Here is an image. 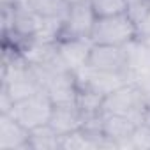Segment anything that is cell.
Segmentation results:
<instances>
[{"mask_svg": "<svg viewBox=\"0 0 150 150\" xmlns=\"http://www.w3.org/2000/svg\"><path fill=\"white\" fill-rule=\"evenodd\" d=\"M138 39V27L129 13H122L117 16L97 18L90 41L96 44H113V46H127Z\"/></svg>", "mask_w": 150, "mask_h": 150, "instance_id": "cell-1", "label": "cell"}, {"mask_svg": "<svg viewBox=\"0 0 150 150\" xmlns=\"http://www.w3.org/2000/svg\"><path fill=\"white\" fill-rule=\"evenodd\" d=\"M146 108L145 99L141 96L139 87L134 81H129L117 88L115 92L108 94L103 103V113H113L131 118L136 125L141 124L143 110Z\"/></svg>", "mask_w": 150, "mask_h": 150, "instance_id": "cell-2", "label": "cell"}, {"mask_svg": "<svg viewBox=\"0 0 150 150\" xmlns=\"http://www.w3.org/2000/svg\"><path fill=\"white\" fill-rule=\"evenodd\" d=\"M53 108H55V104L51 103L50 96L44 90H41L32 97H27L23 101L14 103L9 108V111H6V113L13 115L23 127L32 131L35 127L50 124Z\"/></svg>", "mask_w": 150, "mask_h": 150, "instance_id": "cell-3", "label": "cell"}, {"mask_svg": "<svg viewBox=\"0 0 150 150\" xmlns=\"http://www.w3.org/2000/svg\"><path fill=\"white\" fill-rule=\"evenodd\" d=\"M96 20H97V16L90 6V0L69 4L67 14L62 21L58 41H64V39H90Z\"/></svg>", "mask_w": 150, "mask_h": 150, "instance_id": "cell-4", "label": "cell"}, {"mask_svg": "<svg viewBox=\"0 0 150 150\" xmlns=\"http://www.w3.org/2000/svg\"><path fill=\"white\" fill-rule=\"evenodd\" d=\"M88 67L97 71L108 72H127V50L125 46H113V44H96L92 42L90 55H88Z\"/></svg>", "mask_w": 150, "mask_h": 150, "instance_id": "cell-5", "label": "cell"}, {"mask_svg": "<svg viewBox=\"0 0 150 150\" xmlns=\"http://www.w3.org/2000/svg\"><path fill=\"white\" fill-rule=\"evenodd\" d=\"M30 148V131L23 127L13 115L0 113V150Z\"/></svg>", "mask_w": 150, "mask_h": 150, "instance_id": "cell-6", "label": "cell"}, {"mask_svg": "<svg viewBox=\"0 0 150 150\" xmlns=\"http://www.w3.org/2000/svg\"><path fill=\"white\" fill-rule=\"evenodd\" d=\"M92 41L90 39H64L57 42V51L62 64L74 74L87 65L90 55Z\"/></svg>", "mask_w": 150, "mask_h": 150, "instance_id": "cell-7", "label": "cell"}, {"mask_svg": "<svg viewBox=\"0 0 150 150\" xmlns=\"http://www.w3.org/2000/svg\"><path fill=\"white\" fill-rule=\"evenodd\" d=\"M50 125L60 134L65 136L69 132H74L85 125V115L80 111V108L76 104L72 106H55L51 118H50Z\"/></svg>", "mask_w": 150, "mask_h": 150, "instance_id": "cell-8", "label": "cell"}, {"mask_svg": "<svg viewBox=\"0 0 150 150\" xmlns=\"http://www.w3.org/2000/svg\"><path fill=\"white\" fill-rule=\"evenodd\" d=\"M62 136L50 125H41L30 131V150H57L60 148Z\"/></svg>", "mask_w": 150, "mask_h": 150, "instance_id": "cell-9", "label": "cell"}, {"mask_svg": "<svg viewBox=\"0 0 150 150\" xmlns=\"http://www.w3.org/2000/svg\"><path fill=\"white\" fill-rule=\"evenodd\" d=\"M20 6L30 7L39 16L60 18V20L65 18L67 9H69V2H67V0H25V2L20 4Z\"/></svg>", "mask_w": 150, "mask_h": 150, "instance_id": "cell-10", "label": "cell"}, {"mask_svg": "<svg viewBox=\"0 0 150 150\" xmlns=\"http://www.w3.org/2000/svg\"><path fill=\"white\" fill-rule=\"evenodd\" d=\"M90 6L97 18L117 16V14L127 13V9H129L125 0H90Z\"/></svg>", "mask_w": 150, "mask_h": 150, "instance_id": "cell-11", "label": "cell"}, {"mask_svg": "<svg viewBox=\"0 0 150 150\" xmlns=\"http://www.w3.org/2000/svg\"><path fill=\"white\" fill-rule=\"evenodd\" d=\"M139 125L150 132V106H146V108L143 110V115H141V124H139Z\"/></svg>", "mask_w": 150, "mask_h": 150, "instance_id": "cell-12", "label": "cell"}, {"mask_svg": "<svg viewBox=\"0 0 150 150\" xmlns=\"http://www.w3.org/2000/svg\"><path fill=\"white\" fill-rule=\"evenodd\" d=\"M143 2H146V0H125L127 7H134V6H139V4H143Z\"/></svg>", "mask_w": 150, "mask_h": 150, "instance_id": "cell-13", "label": "cell"}, {"mask_svg": "<svg viewBox=\"0 0 150 150\" xmlns=\"http://www.w3.org/2000/svg\"><path fill=\"white\" fill-rule=\"evenodd\" d=\"M69 4H76V2H87V0H67Z\"/></svg>", "mask_w": 150, "mask_h": 150, "instance_id": "cell-14", "label": "cell"}, {"mask_svg": "<svg viewBox=\"0 0 150 150\" xmlns=\"http://www.w3.org/2000/svg\"><path fill=\"white\" fill-rule=\"evenodd\" d=\"M148 4H150V0H148Z\"/></svg>", "mask_w": 150, "mask_h": 150, "instance_id": "cell-15", "label": "cell"}]
</instances>
